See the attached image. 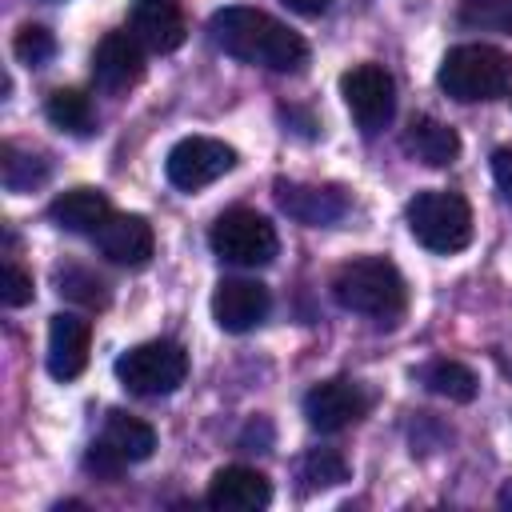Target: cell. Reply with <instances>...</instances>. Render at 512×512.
I'll list each match as a JSON object with an SVG mask.
<instances>
[{"instance_id":"obj_2","label":"cell","mask_w":512,"mask_h":512,"mask_svg":"<svg viewBox=\"0 0 512 512\" xmlns=\"http://www.w3.org/2000/svg\"><path fill=\"white\" fill-rule=\"evenodd\" d=\"M332 296L356 316L396 324L408 308V284L388 256H356L332 272Z\"/></svg>"},{"instance_id":"obj_20","label":"cell","mask_w":512,"mask_h":512,"mask_svg":"<svg viewBox=\"0 0 512 512\" xmlns=\"http://www.w3.org/2000/svg\"><path fill=\"white\" fill-rule=\"evenodd\" d=\"M416 376H420V384H424L428 392H436V396H444V400H456V404H468V400L476 396V388H480L476 372L464 368L460 360H432V364H424Z\"/></svg>"},{"instance_id":"obj_3","label":"cell","mask_w":512,"mask_h":512,"mask_svg":"<svg viewBox=\"0 0 512 512\" xmlns=\"http://www.w3.org/2000/svg\"><path fill=\"white\" fill-rule=\"evenodd\" d=\"M436 80L460 104L496 100L512 84V56L492 44H456L444 52Z\"/></svg>"},{"instance_id":"obj_19","label":"cell","mask_w":512,"mask_h":512,"mask_svg":"<svg viewBox=\"0 0 512 512\" xmlns=\"http://www.w3.org/2000/svg\"><path fill=\"white\" fill-rule=\"evenodd\" d=\"M404 148H408L420 164L444 168V164H452V160L460 156V136H456V128H448V124L436 120V116H416V120L408 124V132H404Z\"/></svg>"},{"instance_id":"obj_30","label":"cell","mask_w":512,"mask_h":512,"mask_svg":"<svg viewBox=\"0 0 512 512\" xmlns=\"http://www.w3.org/2000/svg\"><path fill=\"white\" fill-rule=\"evenodd\" d=\"M284 4H288L292 12H300V16H320L332 0H284Z\"/></svg>"},{"instance_id":"obj_28","label":"cell","mask_w":512,"mask_h":512,"mask_svg":"<svg viewBox=\"0 0 512 512\" xmlns=\"http://www.w3.org/2000/svg\"><path fill=\"white\" fill-rule=\"evenodd\" d=\"M492 176H496V188L504 192V200L512 204V148L492 152Z\"/></svg>"},{"instance_id":"obj_4","label":"cell","mask_w":512,"mask_h":512,"mask_svg":"<svg viewBox=\"0 0 512 512\" xmlns=\"http://www.w3.org/2000/svg\"><path fill=\"white\" fill-rule=\"evenodd\" d=\"M408 216V228L412 236L428 248V252H440V256H452L460 248H468L472 240V208L460 192H448V188H424L408 200L404 208Z\"/></svg>"},{"instance_id":"obj_25","label":"cell","mask_w":512,"mask_h":512,"mask_svg":"<svg viewBox=\"0 0 512 512\" xmlns=\"http://www.w3.org/2000/svg\"><path fill=\"white\" fill-rule=\"evenodd\" d=\"M52 52H56V40H52V32L40 28V24H24V28L16 32V40H12V56H16L20 64H28V68L48 64Z\"/></svg>"},{"instance_id":"obj_11","label":"cell","mask_w":512,"mask_h":512,"mask_svg":"<svg viewBox=\"0 0 512 512\" xmlns=\"http://www.w3.org/2000/svg\"><path fill=\"white\" fill-rule=\"evenodd\" d=\"M276 204H280L292 220H300V224H308V228H328V224L344 220V212H348V196H344V188H336V184L276 180Z\"/></svg>"},{"instance_id":"obj_18","label":"cell","mask_w":512,"mask_h":512,"mask_svg":"<svg viewBox=\"0 0 512 512\" xmlns=\"http://www.w3.org/2000/svg\"><path fill=\"white\" fill-rule=\"evenodd\" d=\"M108 216H112V204L100 188H72L48 204V220L64 232H88L92 236Z\"/></svg>"},{"instance_id":"obj_13","label":"cell","mask_w":512,"mask_h":512,"mask_svg":"<svg viewBox=\"0 0 512 512\" xmlns=\"http://www.w3.org/2000/svg\"><path fill=\"white\" fill-rule=\"evenodd\" d=\"M272 308V296L260 280H220L212 292V320L224 332H252L256 324H264Z\"/></svg>"},{"instance_id":"obj_7","label":"cell","mask_w":512,"mask_h":512,"mask_svg":"<svg viewBox=\"0 0 512 512\" xmlns=\"http://www.w3.org/2000/svg\"><path fill=\"white\" fill-rule=\"evenodd\" d=\"M340 96L364 136H376L396 116V84L380 64H356L340 76Z\"/></svg>"},{"instance_id":"obj_26","label":"cell","mask_w":512,"mask_h":512,"mask_svg":"<svg viewBox=\"0 0 512 512\" xmlns=\"http://www.w3.org/2000/svg\"><path fill=\"white\" fill-rule=\"evenodd\" d=\"M56 284H60V296H68V300H76V304H88V308H104V300H108L104 280H96V276L84 272V268H64V272L56 276Z\"/></svg>"},{"instance_id":"obj_1","label":"cell","mask_w":512,"mask_h":512,"mask_svg":"<svg viewBox=\"0 0 512 512\" xmlns=\"http://www.w3.org/2000/svg\"><path fill=\"white\" fill-rule=\"evenodd\" d=\"M212 44L244 64L268 68V72H300L308 64V44L300 32H292L288 24H280L276 16L248 8V4H232L220 8L208 20Z\"/></svg>"},{"instance_id":"obj_15","label":"cell","mask_w":512,"mask_h":512,"mask_svg":"<svg viewBox=\"0 0 512 512\" xmlns=\"http://www.w3.org/2000/svg\"><path fill=\"white\" fill-rule=\"evenodd\" d=\"M208 508L216 512H260L272 504V484L264 472L244 468V464H228L208 480Z\"/></svg>"},{"instance_id":"obj_24","label":"cell","mask_w":512,"mask_h":512,"mask_svg":"<svg viewBox=\"0 0 512 512\" xmlns=\"http://www.w3.org/2000/svg\"><path fill=\"white\" fill-rule=\"evenodd\" d=\"M44 176H48V168L32 152H16V144H4L0 148V180H4L8 192H28Z\"/></svg>"},{"instance_id":"obj_16","label":"cell","mask_w":512,"mask_h":512,"mask_svg":"<svg viewBox=\"0 0 512 512\" xmlns=\"http://www.w3.org/2000/svg\"><path fill=\"white\" fill-rule=\"evenodd\" d=\"M128 32L148 52H176L188 36V24H184V12L176 0H132Z\"/></svg>"},{"instance_id":"obj_12","label":"cell","mask_w":512,"mask_h":512,"mask_svg":"<svg viewBox=\"0 0 512 512\" xmlns=\"http://www.w3.org/2000/svg\"><path fill=\"white\" fill-rule=\"evenodd\" d=\"M96 248L104 260L120 264V268H144L152 260V224L144 216H132V212H112L96 232H92Z\"/></svg>"},{"instance_id":"obj_10","label":"cell","mask_w":512,"mask_h":512,"mask_svg":"<svg viewBox=\"0 0 512 512\" xmlns=\"http://www.w3.org/2000/svg\"><path fill=\"white\" fill-rule=\"evenodd\" d=\"M364 412H368V392L348 376L320 380L304 392V416L316 432H340L356 424Z\"/></svg>"},{"instance_id":"obj_29","label":"cell","mask_w":512,"mask_h":512,"mask_svg":"<svg viewBox=\"0 0 512 512\" xmlns=\"http://www.w3.org/2000/svg\"><path fill=\"white\" fill-rule=\"evenodd\" d=\"M272 440V428H268V420H252L244 432H240V448H252V444H268Z\"/></svg>"},{"instance_id":"obj_9","label":"cell","mask_w":512,"mask_h":512,"mask_svg":"<svg viewBox=\"0 0 512 512\" xmlns=\"http://www.w3.org/2000/svg\"><path fill=\"white\" fill-rule=\"evenodd\" d=\"M152 448H156L152 424H144V420H136V416H128V412H108L100 440L88 448V468H96V472H104V476H116L124 464L148 460Z\"/></svg>"},{"instance_id":"obj_17","label":"cell","mask_w":512,"mask_h":512,"mask_svg":"<svg viewBox=\"0 0 512 512\" xmlns=\"http://www.w3.org/2000/svg\"><path fill=\"white\" fill-rule=\"evenodd\" d=\"M92 324L76 312H56L48 324V372L56 380H76L88 368Z\"/></svg>"},{"instance_id":"obj_5","label":"cell","mask_w":512,"mask_h":512,"mask_svg":"<svg viewBox=\"0 0 512 512\" xmlns=\"http://www.w3.org/2000/svg\"><path fill=\"white\" fill-rule=\"evenodd\" d=\"M208 244L224 264H236V268H264V264H272V256L280 248L272 220L252 208L220 212L208 232Z\"/></svg>"},{"instance_id":"obj_27","label":"cell","mask_w":512,"mask_h":512,"mask_svg":"<svg viewBox=\"0 0 512 512\" xmlns=\"http://www.w3.org/2000/svg\"><path fill=\"white\" fill-rule=\"evenodd\" d=\"M28 300H32V276L20 264L4 260V268H0V304L4 308H20Z\"/></svg>"},{"instance_id":"obj_14","label":"cell","mask_w":512,"mask_h":512,"mask_svg":"<svg viewBox=\"0 0 512 512\" xmlns=\"http://www.w3.org/2000/svg\"><path fill=\"white\" fill-rule=\"evenodd\" d=\"M144 76V44L132 32H108L92 52V80L104 92H128Z\"/></svg>"},{"instance_id":"obj_6","label":"cell","mask_w":512,"mask_h":512,"mask_svg":"<svg viewBox=\"0 0 512 512\" xmlns=\"http://www.w3.org/2000/svg\"><path fill=\"white\" fill-rule=\"evenodd\" d=\"M116 376L136 396H168L188 376V352L176 340H148L116 360Z\"/></svg>"},{"instance_id":"obj_23","label":"cell","mask_w":512,"mask_h":512,"mask_svg":"<svg viewBox=\"0 0 512 512\" xmlns=\"http://www.w3.org/2000/svg\"><path fill=\"white\" fill-rule=\"evenodd\" d=\"M456 20L476 32H504L512 36V0H460Z\"/></svg>"},{"instance_id":"obj_8","label":"cell","mask_w":512,"mask_h":512,"mask_svg":"<svg viewBox=\"0 0 512 512\" xmlns=\"http://www.w3.org/2000/svg\"><path fill=\"white\" fill-rule=\"evenodd\" d=\"M232 168H236V148L212 136H184L180 144H172L164 160V176L180 192H200Z\"/></svg>"},{"instance_id":"obj_21","label":"cell","mask_w":512,"mask_h":512,"mask_svg":"<svg viewBox=\"0 0 512 512\" xmlns=\"http://www.w3.org/2000/svg\"><path fill=\"white\" fill-rule=\"evenodd\" d=\"M44 116H48L56 128H64V132H76V136L92 132V100H88L84 92H76V88H56V92H48Z\"/></svg>"},{"instance_id":"obj_22","label":"cell","mask_w":512,"mask_h":512,"mask_svg":"<svg viewBox=\"0 0 512 512\" xmlns=\"http://www.w3.org/2000/svg\"><path fill=\"white\" fill-rule=\"evenodd\" d=\"M296 476L304 480L308 492H316V488H336V484L348 480V460H344L336 448H312V452L300 456Z\"/></svg>"}]
</instances>
